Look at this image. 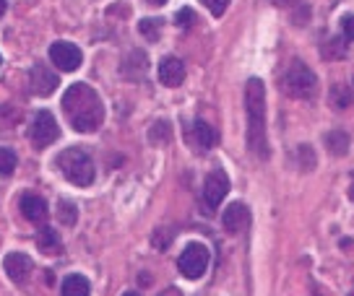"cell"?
<instances>
[{
  "instance_id": "obj_31",
  "label": "cell",
  "mask_w": 354,
  "mask_h": 296,
  "mask_svg": "<svg viewBox=\"0 0 354 296\" xmlns=\"http://www.w3.org/2000/svg\"><path fill=\"white\" fill-rule=\"evenodd\" d=\"M122 296H141V294H136V291H128V294H122Z\"/></svg>"
},
{
  "instance_id": "obj_11",
  "label": "cell",
  "mask_w": 354,
  "mask_h": 296,
  "mask_svg": "<svg viewBox=\"0 0 354 296\" xmlns=\"http://www.w3.org/2000/svg\"><path fill=\"white\" fill-rule=\"evenodd\" d=\"M224 229L230 234H243L248 226H250V208L245 203H230V208L224 210Z\"/></svg>"
},
{
  "instance_id": "obj_2",
  "label": "cell",
  "mask_w": 354,
  "mask_h": 296,
  "mask_svg": "<svg viewBox=\"0 0 354 296\" xmlns=\"http://www.w3.org/2000/svg\"><path fill=\"white\" fill-rule=\"evenodd\" d=\"M245 115H248V151L258 159H268L266 138V86L261 78H250L245 86Z\"/></svg>"
},
{
  "instance_id": "obj_6",
  "label": "cell",
  "mask_w": 354,
  "mask_h": 296,
  "mask_svg": "<svg viewBox=\"0 0 354 296\" xmlns=\"http://www.w3.org/2000/svg\"><path fill=\"white\" fill-rule=\"evenodd\" d=\"M177 268H180V273L185 275V278H190V281L201 278V275L206 273V268H209V247L201 244V241H190L188 247L183 250V255H180Z\"/></svg>"
},
{
  "instance_id": "obj_26",
  "label": "cell",
  "mask_w": 354,
  "mask_h": 296,
  "mask_svg": "<svg viewBox=\"0 0 354 296\" xmlns=\"http://www.w3.org/2000/svg\"><path fill=\"white\" fill-rule=\"evenodd\" d=\"M342 29H344V37H346L349 42H354V16H352V13L342 19Z\"/></svg>"
},
{
  "instance_id": "obj_13",
  "label": "cell",
  "mask_w": 354,
  "mask_h": 296,
  "mask_svg": "<svg viewBox=\"0 0 354 296\" xmlns=\"http://www.w3.org/2000/svg\"><path fill=\"white\" fill-rule=\"evenodd\" d=\"M185 141H190L198 151H211L216 146V132L206 120H196L190 125V132L185 130Z\"/></svg>"
},
{
  "instance_id": "obj_20",
  "label": "cell",
  "mask_w": 354,
  "mask_h": 296,
  "mask_svg": "<svg viewBox=\"0 0 354 296\" xmlns=\"http://www.w3.org/2000/svg\"><path fill=\"white\" fill-rule=\"evenodd\" d=\"M138 32L144 34L149 42H159V32H162V19H144L138 23Z\"/></svg>"
},
{
  "instance_id": "obj_32",
  "label": "cell",
  "mask_w": 354,
  "mask_h": 296,
  "mask_svg": "<svg viewBox=\"0 0 354 296\" xmlns=\"http://www.w3.org/2000/svg\"><path fill=\"white\" fill-rule=\"evenodd\" d=\"M349 197L354 200V182H352V190H349Z\"/></svg>"
},
{
  "instance_id": "obj_7",
  "label": "cell",
  "mask_w": 354,
  "mask_h": 296,
  "mask_svg": "<svg viewBox=\"0 0 354 296\" xmlns=\"http://www.w3.org/2000/svg\"><path fill=\"white\" fill-rule=\"evenodd\" d=\"M230 193V177L224 175V169H214L209 172L206 177V182H203V206H206V213H214V210L219 208V203L227 197Z\"/></svg>"
},
{
  "instance_id": "obj_34",
  "label": "cell",
  "mask_w": 354,
  "mask_h": 296,
  "mask_svg": "<svg viewBox=\"0 0 354 296\" xmlns=\"http://www.w3.org/2000/svg\"><path fill=\"white\" fill-rule=\"evenodd\" d=\"M0 63H3V57H0Z\"/></svg>"
},
{
  "instance_id": "obj_28",
  "label": "cell",
  "mask_w": 354,
  "mask_h": 296,
  "mask_svg": "<svg viewBox=\"0 0 354 296\" xmlns=\"http://www.w3.org/2000/svg\"><path fill=\"white\" fill-rule=\"evenodd\" d=\"M144 3H149V6H154V8H162L167 0H144Z\"/></svg>"
},
{
  "instance_id": "obj_16",
  "label": "cell",
  "mask_w": 354,
  "mask_h": 296,
  "mask_svg": "<svg viewBox=\"0 0 354 296\" xmlns=\"http://www.w3.org/2000/svg\"><path fill=\"white\" fill-rule=\"evenodd\" d=\"M60 296H91V284L78 273L68 275L60 286Z\"/></svg>"
},
{
  "instance_id": "obj_12",
  "label": "cell",
  "mask_w": 354,
  "mask_h": 296,
  "mask_svg": "<svg viewBox=\"0 0 354 296\" xmlns=\"http://www.w3.org/2000/svg\"><path fill=\"white\" fill-rule=\"evenodd\" d=\"M19 208H21L24 219L32 221V224H44L47 216H50V208H47V200L39 195H34V193H26L21 195L19 200Z\"/></svg>"
},
{
  "instance_id": "obj_29",
  "label": "cell",
  "mask_w": 354,
  "mask_h": 296,
  "mask_svg": "<svg viewBox=\"0 0 354 296\" xmlns=\"http://www.w3.org/2000/svg\"><path fill=\"white\" fill-rule=\"evenodd\" d=\"M6 8H8V3H6V0H0V19L6 16Z\"/></svg>"
},
{
  "instance_id": "obj_30",
  "label": "cell",
  "mask_w": 354,
  "mask_h": 296,
  "mask_svg": "<svg viewBox=\"0 0 354 296\" xmlns=\"http://www.w3.org/2000/svg\"><path fill=\"white\" fill-rule=\"evenodd\" d=\"M277 6H289V3H295V0H274Z\"/></svg>"
},
{
  "instance_id": "obj_4",
  "label": "cell",
  "mask_w": 354,
  "mask_h": 296,
  "mask_svg": "<svg viewBox=\"0 0 354 296\" xmlns=\"http://www.w3.org/2000/svg\"><path fill=\"white\" fill-rule=\"evenodd\" d=\"M315 86H318V78H315V73H313L302 60L289 63L287 73H284V78H281V88L287 91L289 97L310 99L313 94H315Z\"/></svg>"
},
{
  "instance_id": "obj_21",
  "label": "cell",
  "mask_w": 354,
  "mask_h": 296,
  "mask_svg": "<svg viewBox=\"0 0 354 296\" xmlns=\"http://www.w3.org/2000/svg\"><path fill=\"white\" fill-rule=\"evenodd\" d=\"M349 104H352V94H349V88L333 86L331 88V107H336V110H346Z\"/></svg>"
},
{
  "instance_id": "obj_24",
  "label": "cell",
  "mask_w": 354,
  "mask_h": 296,
  "mask_svg": "<svg viewBox=\"0 0 354 296\" xmlns=\"http://www.w3.org/2000/svg\"><path fill=\"white\" fill-rule=\"evenodd\" d=\"M175 21L180 29H190V26L196 23V11H193V8H180L175 16Z\"/></svg>"
},
{
  "instance_id": "obj_23",
  "label": "cell",
  "mask_w": 354,
  "mask_h": 296,
  "mask_svg": "<svg viewBox=\"0 0 354 296\" xmlns=\"http://www.w3.org/2000/svg\"><path fill=\"white\" fill-rule=\"evenodd\" d=\"M297 154H299V166H302L305 172H310V169L315 166V154H313V148L302 143V146L297 148Z\"/></svg>"
},
{
  "instance_id": "obj_9",
  "label": "cell",
  "mask_w": 354,
  "mask_h": 296,
  "mask_svg": "<svg viewBox=\"0 0 354 296\" xmlns=\"http://www.w3.org/2000/svg\"><path fill=\"white\" fill-rule=\"evenodd\" d=\"M3 270H6V275L11 278L13 284L24 286L32 278L34 260L26 253H8L3 257Z\"/></svg>"
},
{
  "instance_id": "obj_33",
  "label": "cell",
  "mask_w": 354,
  "mask_h": 296,
  "mask_svg": "<svg viewBox=\"0 0 354 296\" xmlns=\"http://www.w3.org/2000/svg\"><path fill=\"white\" fill-rule=\"evenodd\" d=\"M349 296H354V291H352V294H349Z\"/></svg>"
},
{
  "instance_id": "obj_8",
  "label": "cell",
  "mask_w": 354,
  "mask_h": 296,
  "mask_svg": "<svg viewBox=\"0 0 354 296\" xmlns=\"http://www.w3.org/2000/svg\"><path fill=\"white\" fill-rule=\"evenodd\" d=\"M50 60L55 63V68H60L63 73H73L84 63V52L78 50L73 42H55L50 47Z\"/></svg>"
},
{
  "instance_id": "obj_22",
  "label": "cell",
  "mask_w": 354,
  "mask_h": 296,
  "mask_svg": "<svg viewBox=\"0 0 354 296\" xmlns=\"http://www.w3.org/2000/svg\"><path fill=\"white\" fill-rule=\"evenodd\" d=\"M149 135H151V141L162 146V143H167L169 138H172V128H169V122L162 120V122H156L154 128H151V132H149Z\"/></svg>"
},
{
  "instance_id": "obj_15",
  "label": "cell",
  "mask_w": 354,
  "mask_h": 296,
  "mask_svg": "<svg viewBox=\"0 0 354 296\" xmlns=\"http://www.w3.org/2000/svg\"><path fill=\"white\" fill-rule=\"evenodd\" d=\"M37 247L42 250L44 255H60L63 253V241L57 237V231L53 226H42L39 234H37Z\"/></svg>"
},
{
  "instance_id": "obj_3",
  "label": "cell",
  "mask_w": 354,
  "mask_h": 296,
  "mask_svg": "<svg viewBox=\"0 0 354 296\" xmlns=\"http://www.w3.org/2000/svg\"><path fill=\"white\" fill-rule=\"evenodd\" d=\"M55 166H57V172L76 187H88L94 182V177H97V169H94L91 156H88L84 148H76V146H73V148H63V151L55 156Z\"/></svg>"
},
{
  "instance_id": "obj_14",
  "label": "cell",
  "mask_w": 354,
  "mask_h": 296,
  "mask_svg": "<svg viewBox=\"0 0 354 296\" xmlns=\"http://www.w3.org/2000/svg\"><path fill=\"white\" fill-rule=\"evenodd\" d=\"M185 78V66L180 57H162L159 63V81L169 88H177Z\"/></svg>"
},
{
  "instance_id": "obj_19",
  "label": "cell",
  "mask_w": 354,
  "mask_h": 296,
  "mask_svg": "<svg viewBox=\"0 0 354 296\" xmlns=\"http://www.w3.org/2000/svg\"><path fill=\"white\" fill-rule=\"evenodd\" d=\"M16 164H19V156L11 148L0 146V177H11L16 172Z\"/></svg>"
},
{
  "instance_id": "obj_10",
  "label": "cell",
  "mask_w": 354,
  "mask_h": 296,
  "mask_svg": "<svg viewBox=\"0 0 354 296\" xmlns=\"http://www.w3.org/2000/svg\"><path fill=\"white\" fill-rule=\"evenodd\" d=\"M57 83H60L57 73H53L44 63H37L29 70V88H32L34 97H50L57 88Z\"/></svg>"
},
{
  "instance_id": "obj_1",
  "label": "cell",
  "mask_w": 354,
  "mask_h": 296,
  "mask_svg": "<svg viewBox=\"0 0 354 296\" xmlns=\"http://www.w3.org/2000/svg\"><path fill=\"white\" fill-rule=\"evenodd\" d=\"M63 115L76 132H97L104 122V104L88 83H71L63 94Z\"/></svg>"
},
{
  "instance_id": "obj_5",
  "label": "cell",
  "mask_w": 354,
  "mask_h": 296,
  "mask_svg": "<svg viewBox=\"0 0 354 296\" xmlns=\"http://www.w3.org/2000/svg\"><path fill=\"white\" fill-rule=\"evenodd\" d=\"M60 138V125H57L55 115L47 110H39L34 115L32 125H29V141H32L34 148H47Z\"/></svg>"
},
{
  "instance_id": "obj_17",
  "label": "cell",
  "mask_w": 354,
  "mask_h": 296,
  "mask_svg": "<svg viewBox=\"0 0 354 296\" xmlns=\"http://www.w3.org/2000/svg\"><path fill=\"white\" fill-rule=\"evenodd\" d=\"M326 146H328V151H331L333 156H346V151H349V135L342 130H333L326 135Z\"/></svg>"
},
{
  "instance_id": "obj_27",
  "label": "cell",
  "mask_w": 354,
  "mask_h": 296,
  "mask_svg": "<svg viewBox=\"0 0 354 296\" xmlns=\"http://www.w3.org/2000/svg\"><path fill=\"white\" fill-rule=\"evenodd\" d=\"M328 47H326V55H339L342 57L344 55V44H342V39L339 37H333V39H328Z\"/></svg>"
},
{
  "instance_id": "obj_25",
  "label": "cell",
  "mask_w": 354,
  "mask_h": 296,
  "mask_svg": "<svg viewBox=\"0 0 354 296\" xmlns=\"http://www.w3.org/2000/svg\"><path fill=\"white\" fill-rule=\"evenodd\" d=\"M203 3H206V8H209L216 19H219V16H224L227 6H230V0H203Z\"/></svg>"
},
{
  "instance_id": "obj_18",
  "label": "cell",
  "mask_w": 354,
  "mask_h": 296,
  "mask_svg": "<svg viewBox=\"0 0 354 296\" xmlns=\"http://www.w3.org/2000/svg\"><path fill=\"white\" fill-rule=\"evenodd\" d=\"M57 221H60L63 226H76V221H78L76 203H71V200H66V197H60V200H57Z\"/></svg>"
}]
</instances>
